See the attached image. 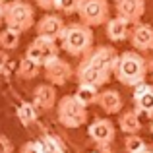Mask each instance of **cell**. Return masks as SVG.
Segmentation results:
<instances>
[{
    "label": "cell",
    "mask_w": 153,
    "mask_h": 153,
    "mask_svg": "<svg viewBox=\"0 0 153 153\" xmlns=\"http://www.w3.org/2000/svg\"><path fill=\"white\" fill-rule=\"evenodd\" d=\"M22 153H45L41 142H25L22 146Z\"/></svg>",
    "instance_id": "cell-27"
},
{
    "label": "cell",
    "mask_w": 153,
    "mask_h": 153,
    "mask_svg": "<svg viewBox=\"0 0 153 153\" xmlns=\"http://www.w3.org/2000/svg\"><path fill=\"white\" fill-rule=\"evenodd\" d=\"M87 134L97 147H111L116 136V128L108 118H95L93 124H89L87 128Z\"/></svg>",
    "instance_id": "cell-9"
},
{
    "label": "cell",
    "mask_w": 153,
    "mask_h": 153,
    "mask_svg": "<svg viewBox=\"0 0 153 153\" xmlns=\"http://www.w3.org/2000/svg\"><path fill=\"white\" fill-rule=\"evenodd\" d=\"M37 2V6L41 8V10H45V12H54L56 10V0H35Z\"/></svg>",
    "instance_id": "cell-29"
},
{
    "label": "cell",
    "mask_w": 153,
    "mask_h": 153,
    "mask_svg": "<svg viewBox=\"0 0 153 153\" xmlns=\"http://www.w3.org/2000/svg\"><path fill=\"white\" fill-rule=\"evenodd\" d=\"M130 23L122 18H111L107 22V37L111 39L112 43H120V41H126L130 39Z\"/></svg>",
    "instance_id": "cell-16"
},
{
    "label": "cell",
    "mask_w": 153,
    "mask_h": 153,
    "mask_svg": "<svg viewBox=\"0 0 153 153\" xmlns=\"http://www.w3.org/2000/svg\"><path fill=\"white\" fill-rule=\"evenodd\" d=\"M111 8L107 0H79L78 16L79 22L87 27H99L111 19Z\"/></svg>",
    "instance_id": "cell-5"
},
{
    "label": "cell",
    "mask_w": 153,
    "mask_h": 153,
    "mask_svg": "<svg viewBox=\"0 0 153 153\" xmlns=\"http://www.w3.org/2000/svg\"><path fill=\"white\" fill-rule=\"evenodd\" d=\"M76 79H78V85L83 83V85H93V87H101L111 79V74H105V72L97 70V68L89 66L85 60L79 62V66L76 68Z\"/></svg>",
    "instance_id": "cell-11"
},
{
    "label": "cell",
    "mask_w": 153,
    "mask_h": 153,
    "mask_svg": "<svg viewBox=\"0 0 153 153\" xmlns=\"http://www.w3.org/2000/svg\"><path fill=\"white\" fill-rule=\"evenodd\" d=\"M56 116L64 128H79L87 124V107H83L74 95H64L56 105Z\"/></svg>",
    "instance_id": "cell-4"
},
{
    "label": "cell",
    "mask_w": 153,
    "mask_h": 153,
    "mask_svg": "<svg viewBox=\"0 0 153 153\" xmlns=\"http://www.w3.org/2000/svg\"><path fill=\"white\" fill-rule=\"evenodd\" d=\"M43 72H45L47 82H49L51 85H54V87L66 85V83L76 76V72H74V68L70 66V62L62 60L60 56L54 58V60H51V62H47L45 66H43Z\"/></svg>",
    "instance_id": "cell-8"
},
{
    "label": "cell",
    "mask_w": 153,
    "mask_h": 153,
    "mask_svg": "<svg viewBox=\"0 0 153 153\" xmlns=\"http://www.w3.org/2000/svg\"><path fill=\"white\" fill-rule=\"evenodd\" d=\"M16 116H18V120L23 124V126H31V124L37 120V107H35L33 103H29V101H23L18 108H16Z\"/></svg>",
    "instance_id": "cell-20"
},
{
    "label": "cell",
    "mask_w": 153,
    "mask_h": 153,
    "mask_svg": "<svg viewBox=\"0 0 153 153\" xmlns=\"http://www.w3.org/2000/svg\"><path fill=\"white\" fill-rule=\"evenodd\" d=\"M146 14V0H118L116 2V16L126 19L130 25L142 23V16Z\"/></svg>",
    "instance_id": "cell-12"
},
{
    "label": "cell",
    "mask_w": 153,
    "mask_h": 153,
    "mask_svg": "<svg viewBox=\"0 0 153 153\" xmlns=\"http://www.w3.org/2000/svg\"><path fill=\"white\" fill-rule=\"evenodd\" d=\"M39 72H41V66L35 64L33 60L25 58V56L19 60V64H18V78H22V79H33V78H37V76H39Z\"/></svg>",
    "instance_id": "cell-22"
},
{
    "label": "cell",
    "mask_w": 153,
    "mask_h": 153,
    "mask_svg": "<svg viewBox=\"0 0 153 153\" xmlns=\"http://www.w3.org/2000/svg\"><path fill=\"white\" fill-rule=\"evenodd\" d=\"M147 72H149V60H146L138 51H126L118 56L114 78L126 87H138L146 83Z\"/></svg>",
    "instance_id": "cell-1"
},
{
    "label": "cell",
    "mask_w": 153,
    "mask_h": 153,
    "mask_svg": "<svg viewBox=\"0 0 153 153\" xmlns=\"http://www.w3.org/2000/svg\"><path fill=\"white\" fill-rule=\"evenodd\" d=\"M149 130H151V134H153V124H151V126H149Z\"/></svg>",
    "instance_id": "cell-34"
},
{
    "label": "cell",
    "mask_w": 153,
    "mask_h": 153,
    "mask_svg": "<svg viewBox=\"0 0 153 153\" xmlns=\"http://www.w3.org/2000/svg\"><path fill=\"white\" fill-rule=\"evenodd\" d=\"M118 56L120 54L116 52L114 47L103 45V47H95L83 60H85L89 66L97 68V70L105 72V74H114V68H116V64H118Z\"/></svg>",
    "instance_id": "cell-7"
},
{
    "label": "cell",
    "mask_w": 153,
    "mask_h": 153,
    "mask_svg": "<svg viewBox=\"0 0 153 153\" xmlns=\"http://www.w3.org/2000/svg\"><path fill=\"white\" fill-rule=\"evenodd\" d=\"M64 29H66V23H64L62 16H58V14H47L35 23L37 37L52 39V41H58V39L62 37Z\"/></svg>",
    "instance_id": "cell-10"
},
{
    "label": "cell",
    "mask_w": 153,
    "mask_h": 153,
    "mask_svg": "<svg viewBox=\"0 0 153 153\" xmlns=\"http://www.w3.org/2000/svg\"><path fill=\"white\" fill-rule=\"evenodd\" d=\"M99 95H101L99 87L83 85V83H79L78 89H76V93H74V97L78 99L83 107H91V105H97L99 103Z\"/></svg>",
    "instance_id": "cell-19"
},
{
    "label": "cell",
    "mask_w": 153,
    "mask_h": 153,
    "mask_svg": "<svg viewBox=\"0 0 153 153\" xmlns=\"http://www.w3.org/2000/svg\"><path fill=\"white\" fill-rule=\"evenodd\" d=\"M12 70V60H10V54L8 51L0 49V76H8Z\"/></svg>",
    "instance_id": "cell-26"
},
{
    "label": "cell",
    "mask_w": 153,
    "mask_h": 153,
    "mask_svg": "<svg viewBox=\"0 0 153 153\" xmlns=\"http://www.w3.org/2000/svg\"><path fill=\"white\" fill-rule=\"evenodd\" d=\"M147 143L143 138H140L138 134L134 136H126V140H124V149H126V153H142L147 149Z\"/></svg>",
    "instance_id": "cell-23"
},
{
    "label": "cell",
    "mask_w": 153,
    "mask_h": 153,
    "mask_svg": "<svg viewBox=\"0 0 153 153\" xmlns=\"http://www.w3.org/2000/svg\"><path fill=\"white\" fill-rule=\"evenodd\" d=\"M149 72H151V74H153V58L149 60Z\"/></svg>",
    "instance_id": "cell-31"
},
{
    "label": "cell",
    "mask_w": 153,
    "mask_h": 153,
    "mask_svg": "<svg viewBox=\"0 0 153 153\" xmlns=\"http://www.w3.org/2000/svg\"><path fill=\"white\" fill-rule=\"evenodd\" d=\"M58 52H60V47L56 45V41L45 39V37H35L25 51V58L33 60L35 64H39L43 68L47 62L58 58Z\"/></svg>",
    "instance_id": "cell-6"
},
{
    "label": "cell",
    "mask_w": 153,
    "mask_h": 153,
    "mask_svg": "<svg viewBox=\"0 0 153 153\" xmlns=\"http://www.w3.org/2000/svg\"><path fill=\"white\" fill-rule=\"evenodd\" d=\"M2 25H4V16L0 14V27H2Z\"/></svg>",
    "instance_id": "cell-32"
},
{
    "label": "cell",
    "mask_w": 153,
    "mask_h": 153,
    "mask_svg": "<svg viewBox=\"0 0 153 153\" xmlns=\"http://www.w3.org/2000/svg\"><path fill=\"white\" fill-rule=\"evenodd\" d=\"M6 6H8L6 0H0V14H2V16H4V10H6Z\"/></svg>",
    "instance_id": "cell-30"
},
{
    "label": "cell",
    "mask_w": 153,
    "mask_h": 153,
    "mask_svg": "<svg viewBox=\"0 0 153 153\" xmlns=\"http://www.w3.org/2000/svg\"><path fill=\"white\" fill-rule=\"evenodd\" d=\"M60 47L70 56H83L85 58L93 51V31L91 27L83 25L82 22L68 23L60 37Z\"/></svg>",
    "instance_id": "cell-2"
},
{
    "label": "cell",
    "mask_w": 153,
    "mask_h": 153,
    "mask_svg": "<svg viewBox=\"0 0 153 153\" xmlns=\"http://www.w3.org/2000/svg\"><path fill=\"white\" fill-rule=\"evenodd\" d=\"M118 128L126 136H134L142 130V122H140V112L136 111H124L118 116Z\"/></svg>",
    "instance_id": "cell-18"
},
{
    "label": "cell",
    "mask_w": 153,
    "mask_h": 153,
    "mask_svg": "<svg viewBox=\"0 0 153 153\" xmlns=\"http://www.w3.org/2000/svg\"><path fill=\"white\" fill-rule=\"evenodd\" d=\"M97 105L107 112V114H116V112L122 111L124 99L116 89H105V91H101V95H99V103Z\"/></svg>",
    "instance_id": "cell-17"
},
{
    "label": "cell",
    "mask_w": 153,
    "mask_h": 153,
    "mask_svg": "<svg viewBox=\"0 0 153 153\" xmlns=\"http://www.w3.org/2000/svg\"><path fill=\"white\" fill-rule=\"evenodd\" d=\"M19 39H22V33L16 29H10V27H4L0 31V49L4 51H14L18 49Z\"/></svg>",
    "instance_id": "cell-21"
},
{
    "label": "cell",
    "mask_w": 153,
    "mask_h": 153,
    "mask_svg": "<svg viewBox=\"0 0 153 153\" xmlns=\"http://www.w3.org/2000/svg\"><path fill=\"white\" fill-rule=\"evenodd\" d=\"M107 2H108V0H107ZM112 2H114V4H116V2H118V0H112Z\"/></svg>",
    "instance_id": "cell-35"
},
{
    "label": "cell",
    "mask_w": 153,
    "mask_h": 153,
    "mask_svg": "<svg viewBox=\"0 0 153 153\" xmlns=\"http://www.w3.org/2000/svg\"><path fill=\"white\" fill-rule=\"evenodd\" d=\"M37 111H51L58 105V97H56V87L51 83H41L33 89V101Z\"/></svg>",
    "instance_id": "cell-14"
},
{
    "label": "cell",
    "mask_w": 153,
    "mask_h": 153,
    "mask_svg": "<svg viewBox=\"0 0 153 153\" xmlns=\"http://www.w3.org/2000/svg\"><path fill=\"white\" fill-rule=\"evenodd\" d=\"M0 153H14V146H12L10 138L0 134Z\"/></svg>",
    "instance_id": "cell-28"
},
{
    "label": "cell",
    "mask_w": 153,
    "mask_h": 153,
    "mask_svg": "<svg viewBox=\"0 0 153 153\" xmlns=\"http://www.w3.org/2000/svg\"><path fill=\"white\" fill-rule=\"evenodd\" d=\"M142 153H153V147H147L146 151H142Z\"/></svg>",
    "instance_id": "cell-33"
},
{
    "label": "cell",
    "mask_w": 153,
    "mask_h": 153,
    "mask_svg": "<svg viewBox=\"0 0 153 153\" xmlns=\"http://www.w3.org/2000/svg\"><path fill=\"white\" fill-rule=\"evenodd\" d=\"M134 105H136V111L140 114H146L153 118V85L149 83H142V85L134 87Z\"/></svg>",
    "instance_id": "cell-15"
},
{
    "label": "cell",
    "mask_w": 153,
    "mask_h": 153,
    "mask_svg": "<svg viewBox=\"0 0 153 153\" xmlns=\"http://www.w3.org/2000/svg\"><path fill=\"white\" fill-rule=\"evenodd\" d=\"M4 25L19 33L29 31L35 25V10L25 0H10L4 10Z\"/></svg>",
    "instance_id": "cell-3"
},
{
    "label": "cell",
    "mask_w": 153,
    "mask_h": 153,
    "mask_svg": "<svg viewBox=\"0 0 153 153\" xmlns=\"http://www.w3.org/2000/svg\"><path fill=\"white\" fill-rule=\"evenodd\" d=\"M79 0H56V12L60 14H78Z\"/></svg>",
    "instance_id": "cell-25"
},
{
    "label": "cell",
    "mask_w": 153,
    "mask_h": 153,
    "mask_svg": "<svg viewBox=\"0 0 153 153\" xmlns=\"http://www.w3.org/2000/svg\"><path fill=\"white\" fill-rule=\"evenodd\" d=\"M130 43L138 52L153 51V27L149 23H138L130 31Z\"/></svg>",
    "instance_id": "cell-13"
},
{
    "label": "cell",
    "mask_w": 153,
    "mask_h": 153,
    "mask_svg": "<svg viewBox=\"0 0 153 153\" xmlns=\"http://www.w3.org/2000/svg\"><path fill=\"white\" fill-rule=\"evenodd\" d=\"M41 143H43V149H45V153H64L62 143H60L54 136H45V138L41 140Z\"/></svg>",
    "instance_id": "cell-24"
}]
</instances>
